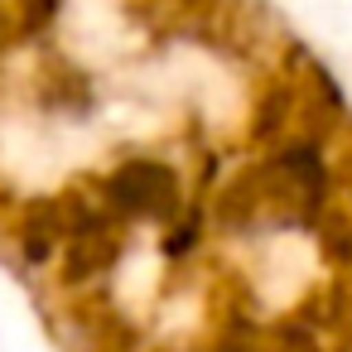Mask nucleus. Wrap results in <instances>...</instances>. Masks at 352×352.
<instances>
[{
    "label": "nucleus",
    "instance_id": "obj_2",
    "mask_svg": "<svg viewBox=\"0 0 352 352\" xmlns=\"http://www.w3.org/2000/svg\"><path fill=\"white\" fill-rule=\"evenodd\" d=\"M92 198L126 227H174L184 217V174L160 155H126L97 179Z\"/></svg>",
    "mask_w": 352,
    "mask_h": 352
},
{
    "label": "nucleus",
    "instance_id": "obj_1",
    "mask_svg": "<svg viewBox=\"0 0 352 352\" xmlns=\"http://www.w3.org/2000/svg\"><path fill=\"white\" fill-rule=\"evenodd\" d=\"M328 193V169L323 155L304 140L280 145L270 160H261L256 169L236 174L222 198H217V222L236 227V232H256V227H294L309 222L323 208Z\"/></svg>",
    "mask_w": 352,
    "mask_h": 352
}]
</instances>
